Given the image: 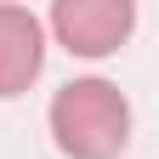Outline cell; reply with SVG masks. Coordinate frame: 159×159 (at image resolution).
<instances>
[{"mask_svg": "<svg viewBox=\"0 0 159 159\" xmlns=\"http://www.w3.org/2000/svg\"><path fill=\"white\" fill-rule=\"evenodd\" d=\"M51 136L68 159H114L131 142V102L108 80H74L51 97Z\"/></svg>", "mask_w": 159, "mask_h": 159, "instance_id": "obj_1", "label": "cell"}, {"mask_svg": "<svg viewBox=\"0 0 159 159\" xmlns=\"http://www.w3.org/2000/svg\"><path fill=\"white\" fill-rule=\"evenodd\" d=\"M136 23L131 0H57L51 34L63 40L74 57H108L125 46V34Z\"/></svg>", "mask_w": 159, "mask_h": 159, "instance_id": "obj_2", "label": "cell"}, {"mask_svg": "<svg viewBox=\"0 0 159 159\" xmlns=\"http://www.w3.org/2000/svg\"><path fill=\"white\" fill-rule=\"evenodd\" d=\"M46 63V29L23 6H0V97H17L40 80Z\"/></svg>", "mask_w": 159, "mask_h": 159, "instance_id": "obj_3", "label": "cell"}]
</instances>
